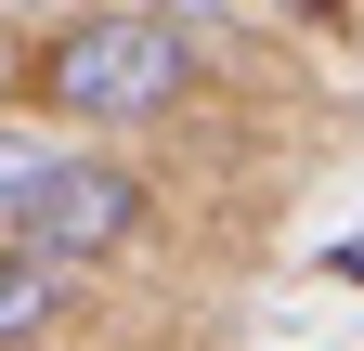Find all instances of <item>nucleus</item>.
<instances>
[{
  "label": "nucleus",
  "instance_id": "nucleus-1",
  "mask_svg": "<svg viewBox=\"0 0 364 351\" xmlns=\"http://www.w3.org/2000/svg\"><path fill=\"white\" fill-rule=\"evenodd\" d=\"M221 92H235V39L182 26L156 0H78V14L26 26L14 78H0V104H26L53 130H91V144H169Z\"/></svg>",
  "mask_w": 364,
  "mask_h": 351
},
{
  "label": "nucleus",
  "instance_id": "nucleus-2",
  "mask_svg": "<svg viewBox=\"0 0 364 351\" xmlns=\"http://www.w3.org/2000/svg\"><path fill=\"white\" fill-rule=\"evenodd\" d=\"M14 234L26 247H53L65 274H130L156 234H169V183L144 169V144H91V130H65L53 144V169L26 183V208H14Z\"/></svg>",
  "mask_w": 364,
  "mask_h": 351
},
{
  "label": "nucleus",
  "instance_id": "nucleus-3",
  "mask_svg": "<svg viewBox=\"0 0 364 351\" xmlns=\"http://www.w3.org/2000/svg\"><path fill=\"white\" fill-rule=\"evenodd\" d=\"M91 325V274H65L53 247H26V234H0V351H53Z\"/></svg>",
  "mask_w": 364,
  "mask_h": 351
},
{
  "label": "nucleus",
  "instance_id": "nucleus-4",
  "mask_svg": "<svg viewBox=\"0 0 364 351\" xmlns=\"http://www.w3.org/2000/svg\"><path fill=\"white\" fill-rule=\"evenodd\" d=\"M53 144H65L53 117H26V104H0V234H14V208H26V183H39V169H53Z\"/></svg>",
  "mask_w": 364,
  "mask_h": 351
},
{
  "label": "nucleus",
  "instance_id": "nucleus-5",
  "mask_svg": "<svg viewBox=\"0 0 364 351\" xmlns=\"http://www.w3.org/2000/svg\"><path fill=\"white\" fill-rule=\"evenodd\" d=\"M156 14H182V26H221V39H235V26H273L287 0H156Z\"/></svg>",
  "mask_w": 364,
  "mask_h": 351
},
{
  "label": "nucleus",
  "instance_id": "nucleus-6",
  "mask_svg": "<svg viewBox=\"0 0 364 351\" xmlns=\"http://www.w3.org/2000/svg\"><path fill=\"white\" fill-rule=\"evenodd\" d=\"M338 286H364V222H351V234H338Z\"/></svg>",
  "mask_w": 364,
  "mask_h": 351
}]
</instances>
